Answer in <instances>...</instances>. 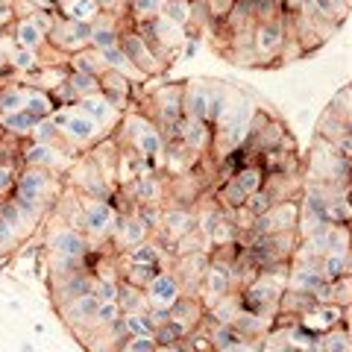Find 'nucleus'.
<instances>
[{
    "label": "nucleus",
    "mask_w": 352,
    "mask_h": 352,
    "mask_svg": "<svg viewBox=\"0 0 352 352\" xmlns=\"http://www.w3.org/2000/svg\"><path fill=\"white\" fill-rule=\"evenodd\" d=\"M217 200H220V208H232V212H238V208H244L247 194L238 188L235 179H226V182H220V188H217Z\"/></svg>",
    "instance_id": "nucleus-32"
},
{
    "label": "nucleus",
    "mask_w": 352,
    "mask_h": 352,
    "mask_svg": "<svg viewBox=\"0 0 352 352\" xmlns=\"http://www.w3.org/2000/svg\"><path fill=\"white\" fill-rule=\"evenodd\" d=\"M76 109H80L82 115L91 118V120H94V124L100 126V129H103V126H112L115 120H120V115H124V112H118V109H115L112 103H109L100 91L82 97V100L76 103Z\"/></svg>",
    "instance_id": "nucleus-16"
},
{
    "label": "nucleus",
    "mask_w": 352,
    "mask_h": 352,
    "mask_svg": "<svg viewBox=\"0 0 352 352\" xmlns=\"http://www.w3.org/2000/svg\"><path fill=\"white\" fill-rule=\"evenodd\" d=\"M97 15H100L97 0H71V3L65 6V18L76 21V24H91Z\"/></svg>",
    "instance_id": "nucleus-29"
},
{
    "label": "nucleus",
    "mask_w": 352,
    "mask_h": 352,
    "mask_svg": "<svg viewBox=\"0 0 352 352\" xmlns=\"http://www.w3.org/2000/svg\"><path fill=\"white\" fill-rule=\"evenodd\" d=\"M100 56H103V62H106V68H109V71H118L120 76H126L129 82L147 80V76L141 74V71L135 68V65H132V62L124 56V50H120L118 44H115V47H109V50H100Z\"/></svg>",
    "instance_id": "nucleus-19"
},
{
    "label": "nucleus",
    "mask_w": 352,
    "mask_h": 352,
    "mask_svg": "<svg viewBox=\"0 0 352 352\" xmlns=\"http://www.w3.org/2000/svg\"><path fill=\"white\" fill-rule=\"evenodd\" d=\"M97 82H100V94L106 97L109 103H112L118 112H124L126 103H129V94H132V82L126 80V76H120L118 71H103L100 76H97Z\"/></svg>",
    "instance_id": "nucleus-15"
},
{
    "label": "nucleus",
    "mask_w": 352,
    "mask_h": 352,
    "mask_svg": "<svg viewBox=\"0 0 352 352\" xmlns=\"http://www.w3.org/2000/svg\"><path fill=\"white\" fill-rule=\"evenodd\" d=\"M71 68L68 65H53V68H38L32 74V88H41V91H53V88H59L65 80H68Z\"/></svg>",
    "instance_id": "nucleus-26"
},
{
    "label": "nucleus",
    "mask_w": 352,
    "mask_h": 352,
    "mask_svg": "<svg viewBox=\"0 0 352 352\" xmlns=\"http://www.w3.org/2000/svg\"><path fill=\"white\" fill-rule=\"evenodd\" d=\"M3 71H12V68H9V59H6V53L0 50V76H3Z\"/></svg>",
    "instance_id": "nucleus-45"
},
{
    "label": "nucleus",
    "mask_w": 352,
    "mask_h": 352,
    "mask_svg": "<svg viewBox=\"0 0 352 352\" xmlns=\"http://www.w3.org/2000/svg\"><path fill=\"white\" fill-rule=\"evenodd\" d=\"M71 71H80V74H91V76H100L106 71V62L100 56V50L94 47H85L80 53H71V62H68Z\"/></svg>",
    "instance_id": "nucleus-21"
},
{
    "label": "nucleus",
    "mask_w": 352,
    "mask_h": 352,
    "mask_svg": "<svg viewBox=\"0 0 352 352\" xmlns=\"http://www.w3.org/2000/svg\"><path fill=\"white\" fill-rule=\"evenodd\" d=\"M38 118H32L30 112H6L0 115V132H6V135H15V138H27L32 129H36Z\"/></svg>",
    "instance_id": "nucleus-20"
},
{
    "label": "nucleus",
    "mask_w": 352,
    "mask_h": 352,
    "mask_svg": "<svg viewBox=\"0 0 352 352\" xmlns=\"http://www.w3.org/2000/svg\"><path fill=\"white\" fill-rule=\"evenodd\" d=\"M30 138L36 141V144H53V147H59V141H62V135H59V126L53 124L50 118L38 120V124H36V129L30 132Z\"/></svg>",
    "instance_id": "nucleus-37"
},
{
    "label": "nucleus",
    "mask_w": 352,
    "mask_h": 352,
    "mask_svg": "<svg viewBox=\"0 0 352 352\" xmlns=\"http://www.w3.org/2000/svg\"><path fill=\"white\" fill-rule=\"evenodd\" d=\"M162 15L173 21L176 27H185L191 21V0H164Z\"/></svg>",
    "instance_id": "nucleus-35"
},
{
    "label": "nucleus",
    "mask_w": 352,
    "mask_h": 352,
    "mask_svg": "<svg viewBox=\"0 0 352 352\" xmlns=\"http://www.w3.org/2000/svg\"><path fill=\"white\" fill-rule=\"evenodd\" d=\"M47 250L56 252V256H68V258H85L91 247H88V238L74 226H53L47 232Z\"/></svg>",
    "instance_id": "nucleus-9"
},
{
    "label": "nucleus",
    "mask_w": 352,
    "mask_h": 352,
    "mask_svg": "<svg viewBox=\"0 0 352 352\" xmlns=\"http://www.w3.org/2000/svg\"><path fill=\"white\" fill-rule=\"evenodd\" d=\"M296 323H300L305 332H311L314 338H320L338 326H349V308H340L332 302H314L296 317Z\"/></svg>",
    "instance_id": "nucleus-3"
},
{
    "label": "nucleus",
    "mask_w": 352,
    "mask_h": 352,
    "mask_svg": "<svg viewBox=\"0 0 352 352\" xmlns=\"http://www.w3.org/2000/svg\"><path fill=\"white\" fill-rule=\"evenodd\" d=\"M229 352H261V340H244L238 338L232 346H229Z\"/></svg>",
    "instance_id": "nucleus-44"
},
{
    "label": "nucleus",
    "mask_w": 352,
    "mask_h": 352,
    "mask_svg": "<svg viewBox=\"0 0 352 352\" xmlns=\"http://www.w3.org/2000/svg\"><path fill=\"white\" fill-rule=\"evenodd\" d=\"M18 241H21V238L15 235V229L0 220V256H3V252H9L12 247H18Z\"/></svg>",
    "instance_id": "nucleus-42"
},
{
    "label": "nucleus",
    "mask_w": 352,
    "mask_h": 352,
    "mask_svg": "<svg viewBox=\"0 0 352 352\" xmlns=\"http://www.w3.org/2000/svg\"><path fill=\"white\" fill-rule=\"evenodd\" d=\"M329 109H335L340 118H346V120H349V88H346V85L338 91V97H335L332 103H329Z\"/></svg>",
    "instance_id": "nucleus-43"
},
{
    "label": "nucleus",
    "mask_w": 352,
    "mask_h": 352,
    "mask_svg": "<svg viewBox=\"0 0 352 352\" xmlns=\"http://www.w3.org/2000/svg\"><path fill=\"white\" fill-rule=\"evenodd\" d=\"M30 21H32V24H36V27L44 32V36H50L53 27H56V18H53V15L47 12V9H36V12L30 15Z\"/></svg>",
    "instance_id": "nucleus-41"
},
{
    "label": "nucleus",
    "mask_w": 352,
    "mask_h": 352,
    "mask_svg": "<svg viewBox=\"0 0 352 352\" xmlns=\"http://www.w3.org/2000/svg\"><path fill=\"white\" fill-rule=\"evenodd\" d=\"M15 173H18L15 168L0 162V200H6V197L15 191Z\"/></svg>",
    "instance_id": "nucleus-40"
},
{
    "label": "nucleus",
    "mask_w": 352,
    "mask_h": 352,
    "mask_svg": "<svg viewBox=\"0 0 352 352\" xmlns=\"http://www.w3.org/2000/svg\"><path fill=\"white\" fill-rule=\"evenodd\" d=\"M24 112H30L32 118L44 120V118H50L53 112H56V106H53V100H50V94H47V91H41V88H32V85H27Z\"/></svg>",
    "instance_id": "nucleus-25"
},
{
    "label": "nucleus",
    "mask_w": 352,
    "mask_h": 352,
    "mask_svg": "<svg viewBox=\"0 0 352 352\" xmlns=\"http://www.w3.org/2000/svg\"><path fill=\"white\" fill-rule=\"evenodd\" d=\"M9 38L15 41V47H24V50H32V53H36L38 47H44V41H47V36H44L30 18H18Z\"/></svg>",
    "instance_id": "nucleus-18"
},
{
    "label": "nucleus",
    "mask_w": 352,
    "mask_h": 352,
    "mask_svg": "<svg viewBox=\"0 0 352 352\" xmlns=\"http://www.w3.org/2000/svg\"><path fill=\"white\" fill-rule=\"evenodd\" d=\"M208 94H212V82L185 85V91H182V118L206 120V115H208Z\"/></svg>",
    "instance_id": "nucleus-17"
},
{
    "label": "nucleus",
    "mask_w": 352,
    "mask_h": 352,
    "mask_svg": "<svg viewBox=\"0 0 352 352\" xmlns=\"http://www.w3.org/2000/svg\"><path fill=\"white\" fill-rule=\"evenodd\" d=\"M120 126H124V138L129 141V150L138 153L141 159H147L150 164H159L164 156V138L156 129V124L147 118H141L135 112L120 115Z\"/></svg>",
    "instance_id": "nucleus-2"
},
{
    "label": "nucleus",
    "mask_w": 352,
    "mask_h": 352,
    "mask_svg": "<svg viewBox=\"0 0 352 352\" xmlns=\"http://www.w3.org/2000/svg\"><path fill=\"white\" fill-rule=\"evenodd\" d=\"M124 261L126 264H156V267H162V247H156L153 241H141V244L124 250Z\"/></svg>",
    "instance_id": "nucleus-27"
},
{
    "label": "nucleus",
    "mask_w": 352,
    "mask_h": 352,
    "mask_svg": "<svg viewBox=\"0 0 352 352\" xmlns=\"http://www.w3.org/2000/svg\"><path fill=\"white\" fill-rule=\"evenodd\" d=\"M194 229H197V214L185 206H173V208H164L162 212V223H159L156 232H164L176 244L182 235L194 232Z\"/></svg>",
    "instance_id": "nucleus-14"
},
{
    "label": "nucleus",
    "mask_w": 352,
    "mask_h": 352,
    "mask_svg": "<svg viewBox=\"0 0 352 352\" xmlns=\"http://www.w3.org/2000/svg\"><path fill=\"white\" fill-rule=\"evenodd\" d=\"M203 317H206V305H203V300L197 294H182L179 300L168 308V320L179 329L182 335H188L191 329L203 320Z\"/></svg>",
    "instance_id": "nucleus-11"
},
{
    "label": "nucleus",
    "mask_w": 352,
    "mask_h": 352,
    "mask_svg": "<svg viewBox=\"0 0 352 352\" xmlns=\"http://www.w3.org/2000/svg\"><path fill=\"white\" fill-rule=\"evenodd\" d=\"M176 141H182L188 150H194L197 156L212 150V141H214V132L206 120H197V118H182L179 126H176Z\"/></svg>",
    "instance_id": "nucleus-13"
},
{
    "label": "nucleus",
    "mask_w": 352,
    "mask_h": 352,
    "mask_svg": "<svg viewBox=\"0 0 352 352\" xmlns=\"http://www.w3.org/2000/svg\"><path fill=\"white\" fill-rule=\"evenodd\" d=\"M320 276L329 282L338 276H349V252H326V256H320Z\"/></svg>",
    "instance_id": "nucleus-28"
},
{
    "label": "nucleus",
    "mask_w": 352,
    "mask_h": 352,
    "mask_svg": "<svg viewBox=\"0 0 352 352\" xmlns=\"http://www.w3.org/2000/svg\"><path fill=\"white\" fill-rule=\"evenodd\" d=\"M264 173L261 170V164H238V170L232 173V179H235V185L241 191H244L247 197L250 194H256V191H261V185H264Z\"/></svg>",
    "instance_id": "nucleus-23"
},
{
    "label": "nucleus",
    "mask_w": 352,
    "mask_h": 352,
    "mask_svg": "<svg viewBox=\"0 0 352 352\" xmlns=\"http://www.w3.org/2000/svg\"><path fill=\"white\" fill-rule=\"evenodd\" d=\"M162 6H164V0H129L132 18H135L138 24H147V21L159 18L162 15Z\"/></svg>",
    "instance_id": "nucleus-36"
},
{
    "label": "nucleus",
    "mask_w": 352,
    "mask_h": 352,
    "mask_svg": "<svg viewBox=\"0 0 352 352\" xmlns=\"http://www.w3.org/2000/svg\"><path fill=\"white\" fill-rule=\"evenodd\" d=\"M118 47L124 50V56L135 65V68L144 74V76H159L164 71V65L162 59L153 53V47L138 36L135 30H129V32H120V38H118Z\"/></svg>",
    "instance_id": "nucleus-7"
},
{
    "label": "nucleus",
    "mask_w": 352,
    "mask_h": 352,
    "mask_svg": "<svg viewBox=\"0 0 352 352\" xmlns=\"http://www.w3.org/2000/svg\"><path fill=\"white\" fill-rule=\"evenodd\" d=\"M97 305H100V300H97V294L91 291V294H82V296H76V300L59 305L56 314L62 317V323L82 340L88 332H91V329H97V323H94Z\"/></svg>",
    "instance_id": "nucleus-4"
},
{
    "label": "nucleus",
    "mask_w": 352,
    "mask_h": 352,
    "mask_svg": "<svg viewBox=\"0 0 352 352\" xmlns=\"http://www.w3.org/2000/svg\"><path fill=\"white\" fill-rule=\"evenodd\" d=\"M320 340L323 352H352V340H349V326H338L332 332H326L317 338Z\"/></svg>",
    "instance_id": "nucleus-31"
},
{
    "label": "nucleus",
    "mask_w": 352,
    "mask_h": 352,
    "mask_svg": "<svg viewBox=\"0 0 352 352\" xmlns=\"http://www.w3.org/2000/svg\"><path fill=\"white\" fill-rule=\"evenodd\" d=\"M144 296L150 308H162V311H168V308L182 296V288L179 282H176V276L170 270H159L156 276H153V282L144 288Z\"/></svg>",
    "instance_id": "nucleus-12"
},
{
    "label": "nucleus",
    "mask_w": 352,
    "mask_h": 352,
    "mask_svg": "<svg viewBox=\"0 0 352 352\" xmlns=\"http://www.w3.org/2000/svg\"><path fill=\"white\" fill-rule=\"evenodd\" d=\"M21 164H27V168H41V170H50V173H59L71 164V156L68 153H62L59 147L53 144H21Z\"/></svg>",
    "instance_id": "nucleus-8"
},
{
    "label": "nucleus",
    "mask_w": 352,
    "mask_h": 352,
    "mask_svg": "<svg viewBox=\"0 0 352 352\" xmlns=\"http://www.w3.org/2000/svg\"><path fill=\"white\" fill-rule=\"evenodd\" d=\"M270 206H273V200H270V194L267 191H256V194H250L247 197V203H244V208L252 214V217H258V214H264V212H270Z\"/></svg>",
    "instance_id": "nucleus-38"
},
{
    "label": "nucleus",
    "mask_w": 352,
    "mask_h": 352,
    "mask_svg": "<svg viewBox=\"0 0 352 352\" xmlns=\"http://www.w3.org/2000/svg\"><path fill=\"white\" fill-rule=\"evenodd\" d=\"M12 197L21 206H32V208H47L59 200V182H56V173L50 170H41V168H21L15 173V191Z\"/></svg>",
    "instance_id": "nucleus-1"
},
{
    "label": "nucleus",
    "mask_w": 352,
    "mask_h": 352,
    "mask_svg": "<svg viewBox=\"0 0 352 352\" xmlns=\"http://www.w3.org/2000/svg\"><path fill=\"white\" fill-rule=\"evenodd\" d=\"M27 100V85L24 82H0V115L21 112Z\"/></svg>",
    "instance_id": "nucleus-24"
},
{
    "label": "nucleus",
    "mask_w": 352,
    "mask_h": 352,
    "mask_svg": "<svg viewBox=\"0 0 352 352\" xmlns=\"http://www.w3.org/2000/svg\"><path fill=\"white\" fill-rule=\"evenodd\" d=\"M129 340V332L124 326V314H120V320L109 323V326H97L91 329L80 344L85 346V352H118Z\"/></svg>",
    "instance_id": "nucleus-10"
},
{
    "label": "nucleus",
    "mask_w": 352,
    "mask_h": 352,
    "mask_svg": "<svg viewBox=\"0 0 352 352\" xmlns=\"http://www.w3.org/2000/svg\"><path fill=\"white\" fill-rule=\"evenodd\" d=\"M124 326H126L129 338L132 335H153V332H156V323H153L150 311H126L124 314Z\"/></svg>",
    "instance_id": "nucleus-34"
},
{
    "label": "nucleus",
    "mask_w": 352,
    "mask_h": 352,
    "mask_svg": "<svg viewBox=\"0 0 352 352\" xmlns=\"http://www.w3.org/2000/svg\"><path fill=\"white\" fill-rule=\"evenodd\" d=\"M162 267H156V264H126V270L120 273V279L129 282V285H135V288L144 291L147 285L153 282V276H156Z\"/></svg>",
    "instance_id": "nucleus-30"
},
{
    "label": "nucleus",
    "mask_w": 352,
    "mask_h": 352,
    "mask_svg": "<svg viewBox=\"0 0 352 352\" xmlns=\"http://www.w3.org/2000/svg\"><path fill=\"white\" fill-rule=\"evenodd\" d=\"M65 82L71 85V91L76 94V100H82V97L100 91V82H97V76H91V74L71 71V74H68V80H65Z\"/></svg>",
    "instance_id": "nucleus-33"
},
{
    "label": "nucleus",
    "mask_w": 352,
    "mask_h": 352,
    "mask_svg": "<svg viewBox=\"0 0 352 352\" xmlns=\"http://www.w3.org/2000/svg\"><path fill=\"white\" fill-rule=\"evenodd\" d=\"M120 305L115 302V300H109V302H100L97 305V314H94V323L97 326H109V323H115V320H120Z\"/></svg>",
    "instance_id": "nucleus-39"
},
{
    "label": "nucleus",
    "mask_w": 352,
    "mask_h": 352,
    "mask_svg": "<svg viewBox=\"0 0 352 352\" xmlns=\"http://www.w3.org/2000/svg\"><path fill=\"white\" fill-rule=\"evenodd\" d=\"M82 235L85 238H109L112 223L118 217V208L109 200H97V197H82Z\"/></svg>",
    "instance_id": "nucleus-5"
},
{
    "label": "nucleus",
    "mask_w": 352,
    "mask_h": 352,
    "mask_svg": "<svg viewBox=\"0 0 352 352\" xmlns=\"http://www.w3.org/2000/svg\"><path fill=\"white\" fill-rule=\"evenodd\" d=\"M252 50L256 56L264 62V59H279V53L285 50V21L276 15V18H264L252 27Z\"/></svg>",
    "instance_id": "nucleus-6"
},
{
    "label": "nucleus",
    "mask_w": 352,
    "mask_h": 352,
    "mask_svg": "<svg viewBox=\"0 0 352 352\" xmlns=\"http://www.w3.org/2000/svg\"><path fill=\"white\" fill-rule=\"evenodd\" d=\"M153 352H179V349H176V346H162V344H156V349H153Z\"/></svg>",
    "instance_id": "nucleus-46"
},
{
    "label": "nucleus",
    "mask_w": 352,
    "mask_h": 352,
    "mask_svg": "<svg viewBox=\"0 0 352 352\" xmlns=\"http://www.w3.org/2000/svg\"><path fill=\"white\" fill-rule=\"evenodd\" d=\"M238 311H241V294H226L206 308V314L212 317L214 323H232L238 317Z\"/></svg>",
    "instance_id": "nucleus-22"
}]
</instances>
